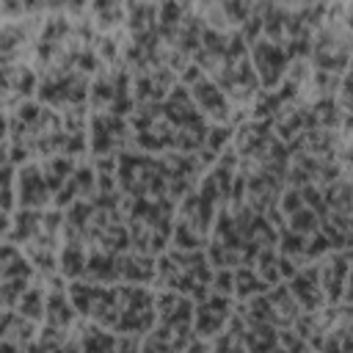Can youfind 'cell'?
<instances>
[{"label": "cell", "instance_id": "30bf717a", "mask_svg": "<svg viewBox=\"0 0 353 353\" xmlns=\"http://www.w3.org/2000/svg\"><path fill=\"white\" fill-rule=\"evenodd\" d=\"M227 138H229V130H227V127H224V130H213V135H210V144H213V149H216L218 144H224Z\"/></svg>", "mask_w": 353, "mask_h": 353}, {"label": "cell", "instance_id": "ba28073f", "mask_svg": "<svg viewBox=\"0 0 353 353\" xmlns=\"http://www.w3.org/2000/svg\"><path fill=\"white\" fill-rule=\"evenodd\" d=\"M312 221H315V216H312V213H309V216H306V213H298V216H295V224H293V227L295 229H306V227H315V224H312Z\"/></svg>", "mask_w": 353, "mask_h": 353}, {"label": "cell", "instance_id": "5bb4252c", "mask_svg": "<svg viewBox=\"0 0 353 353\" xmlns=\"http://www.w3.org/2000/svg\"><path fill=\"white\" fill-rule=\"evenodd\" d=\"M0 160H3V152H0Z\"/></svg>", "mask_w": 353, "mask_h": 353}, {"label": "cell", "instance_id": "52a82bcc", "mask_svg": "<svg viewBox=\"0 0 353 353\" xmlns=\"http://www.w3.org/2000/svg\"><path fill=\"white\" fill-rule=\"evenodd\" d=\"M39 298H42V295H39L36 290H33V293H28L22 298V312L28 317H39V315H42V309H39Z\"/></svg>", "mask_w": 353, "mask_h": 353}, {"label": "cell", "instance_id": "4fadbf2b", "mask_svg": "<svg viewBox=\"0 0 353 353\" xmlns=\"http://www.w3.org/2000/svg\"><path fill=\"white\" fill-rule=\"evenodd\" d=\"M0 138H3V121H0Z\"/></svg>", "mask_w": 353, "mask_h": 353}, {"label": "cell", "instance_id": "8fae6325", "mask_svg": "<svg viewBox=\"0 0 353 353\" xmlns=\"http://www.w3.org/2000/svg\"><path fill=\"white\" fill-rule=\"evenodd\" d=\"M216 284H218V290H221V293H227V290H232V287H229V284H232V279H229V273L218 276V279H216Z\"/></svg>", "mask_w": 353, "mask_h": 353}, {"label": "cell", "instance_id": "3957f363", "mask_svg": "<svg viewBox=\"0 0 353 353\" xmlns=\"http://www.w3.org/2000/svg\"><path fill=\"white\" fill-rule=\"evenodd\" d=\"M69 320H72V312H69V306H66L64 295L55 293L53 301H50V323H55V326H66Z\"/></svg>", "mask_w": 353, "mask_h": 353}, {"label": "cell", "instance_id": "8992f818", "mask_svg": "<svg viewBox=\"0 0 353 353\" xmlns=\"http://www.w3.org/2000/svg\"><path fill=\"white\" fill-rule=\"evenodd\" d=\"M240 295H251V293H259V290H265V284L262 281H254V276L248 273V270H243V273H240Z\"/></svg>", "mask_w": 353, "mask_h": 353}, {"label": "cell", "instance_id": "277c9868", "mask_svg": "<svg viewBox=\"0 0 353 353\" xmlns=\"http://www.w3.org/2000/svg\"><path fill=\"white\" fill-rule=\"evenodd\" d=\"M80 270H83V254H80L78 245H69L64 254V273L69 276H78Z\"/></svg>", "mask_w": 353, "mask_h": 353}, {"label": "cell", "instance_id": "6da1fadb", "mask_svg": "<svg viewBox=\"0 0 353 353\" xmlns=\"http://www.w3.org/2000/svg\"><path fill=\"white\" fill-rule=\"evenodd\" d=\"M227 309H229V301H224V298H218L210 306H204V309L199 312V331H202V334H213V331L221 326V320L227 317Z\"/></svg>", "mask_w": 353, "mask_h": 353}, {"label": "cell", "instance_id": "9c48e42d", "mask_svg": "<svg viewBox=\"0 0 353 353\" xmlns=\"http://www.w3.org/2000/svg\"><path fill=\"white\" fill-rule=\"evenodd\" d=\"M304 248V243H301V237H295V235H284V251H301Z\"/></svg>", "mask_w": 353, "mask_h": 353}, {"label": "cell", "instance_id": "7c38bea8", "mask_svg": "<svg viewBox=\"0 0 353 353\" xmlns=\"http://www.w3.org/2000/svg\"><path fill=\"white\" fill-rule=\"evenodd\" d=\"M295 207H298V196H295V193L284 196V210H295Z\"/></svg>", "mask_w": 353, "mask_h": 353}, {"label": "cell", "instance_id": "7a4b0ae2", "mask_svg": "<svg viewBox=\"0 0 353 353\" xmlns=\"http://www.w3.org/2000/svg\"><path fill=\"white\" fill-rule=\"evenodd\" d=\"M22 202L25 204H42L47 202V188H44V180H39L36 168H28L22 174Z\"/></svg>", "mask_w": 353, "mask_h": 353}, {"label": "cell", "instance_id": "5b68a950", "mask_svg": "<svg viewBox=\"0 0 353 353\" xmlns=\"http://www.w3.org/2000/svg\"><path fill=\"white\" fill-rule=\"evenodd\" d=\"M295 293L304 298V304H309V306H317V290H315V284L312 281H306V279H298L295 281Z\"/></svg>", "mask_w": 353, "mask_h": 353}]
</instances>
